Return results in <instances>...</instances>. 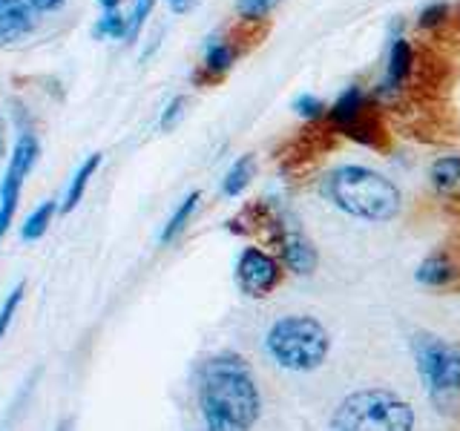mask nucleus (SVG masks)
Wrapping results in <instances>:
<instances>
[{
  "instance_id": "f257e3e1",
  "label": "nucleus",
  "mask_w": 460,
  "mask_h": 431,
  "mask_svg": "<svg viewBox=\"0 0 460 431\" xmlns=\"http://www.w3.org/2000/svg\"><path fill=\"white\" fill-rule=\"evenodd\" d=\"M199 409L208 431H253L262 397L251 365L239 354H219L201 365Z\"/></svg>"
},
{
  "instance_id": "f03ea898",
  "label": "nucleus",
  "mask_w": 460,
  "mask_h": 431,
  "mask_svg": "<svg viewBox=\"0 0 460 431\" xmlns=\"http://www.w3.org/2000/svg\"><path fill=\"white\" fill-rule=\"evenodd\" d=\"M323 193L342 213L371 224L392 222L402 205V196L394 181H388L380 172L359 164H345L331 170L323 181Z\"/></svg>"
},
{
  "instance_id": "7ed1b4c3",
  "label": "nucleus",
  "mask_w": 460,
  "mask_h": 431,
  "mask_svg": "<svg viewBox=\"0 0 460 431\" xmlns=\"http://www.w3.org/2000/svg\"><path fill=\"white\" fill-rule=\"evenodd\" d=\"M328 431H414V409L392 388H359L340 400Z\"/></svg>"
},
{
  "instance_id": "20e7f679",
  "label": "nucleus",
  "mask_w": 460,
  "mask_h": 431,
  "mask_svg": "<svg viewBox=\"0 0 460 431\" xmlns=\"http://www.w3.org/2000/svg\"><path fill=\"white\" fill-rule=\"evenodd\" d=\"M270 359L285 371L308 374L320 368L331 354V337L320 320L305 313H288L270 325L265 337Z\"/></svg>"
},
{
  "instance_id": "39448f33",
  "label": "nucleus",
  "mask_w": 460,
  "mask_h": 431,
  "mask_svg": "<svg viewBox=\"0 0 460 431\" xmlns=\"http://www.w3.org/2000/svg\"><path fill=\"white\" fill-rule=\"evenodd\" d=\"M417 374L426 383L431 402L440 411H449L460 400V345L443 339L431 330H420L411 339Z\"/></svg>"
},
{
  "instance_id": "423d86ee",
  "label": "nucleus",
  "mask_w": 460,
  "mask_h": 431,
  "mask_svg": "<svg viewBox=\"0 0 460 431\" xmlns=\"http://www.w3.org/2000/svg\"><path fill=\"white\" fill-rule=\"evenodd\" d=\"M40 155L38 138L32 133H23L14 144V153L9 158L6 176L0 181V239L6 236V230L14 222V213H18V201H21V190H23V179L29 176V170L35 167Z\"/></svg>"
},
{
  "instance_id": "0eeeda50",
  "label": "nucleus",
  "mask_w": 460,
  "mask_h": 431,
  "mask_svg": "<svg viewBox=\"0 0 460 431\" xmlns=\"http://www.w3.org/2000/svg\"><path fill=\"white\" fill-rule=\"evenodd\" d=\"M239 291L251 299H265L282 282V265L262 248H244L236 262Z\"/></svg>"
},
{
  "instance_id": "6e6552de",
  "label": "nucleus",
  "mask_w": 460,
  "mask_h": 431,
  "mask_svg": "<svg viewBox=\"0 0 460 431\" xmlns=\"http://www.w3.org/2000/svg\"><path fill=\"white\" fill-rule=\"evenodd\" d=\"M227 227H230V233L253 236L262 244H273V248L279 251L288 222L270 205H265V201H251L248 207H242L239 216H234V219L227 222Z\"/></svg>"
},
{
  "instance_id": "1a4fd4ad",
  "label": "nucleus",
  "mask_w": 460,
  "mask_h": 431,
  "mask_svg": "<svg viewBox=\"0 0 460 431\" xmlns=\"http://www.w3.org/2000/svg\"><path fill=\"white\" fill-rule=\"evenodd\" d=\"M414 279L431 291H460V242L431 251L417 268Z\"/></svg>"
},
{
  "instance_id": "9d476101",
  "label": "nucleus",
  "mask_w": 460,
  "mask_h": 431,
  "mask_svg": "<svg viewBox=\"0 0 460 431\" xmlns=\"http://www.w3.org/2000/svg\"><path fill=\"white\" fill-rule=\"evenodd\" d=\"M337 133L349 136L357 144H363V147H371V150L388 147V129L383 124V115L371 107V101H366V104L359 107L349 121H342L337 127Z\"/></svg>"
},
{
  "instance_id": "9b49d317",
  "label": "nucleus",
  "mask_w": 460,
  "mask_h": 431,
  "mask_svg": "<svg viewBox=\"0 0 460 431\" xmlns=\"http://www.w3.org/2000/svg\"><path fill=\"white\" fill-rule=\"evenodd\" d=\"M411 66H414V55H411L409 40L397 38V40L392 43V52H388V69H385V78L380 81L377 90H374V98H380V101L394 98L400 86L409 81Z\"/></svg>"
},
{
  "instance_id": "f8f14e48",
  "label": "nucleus",
  "mask_w": 460,
  "mask_h": 431,
  "mask_svg": "<svg viewBox=\"0 0 460 431\" xmlns=\"http://www.w3.org/2000/svg\"><path fill=\"white\" fill-rule=\"evenodd\" d=\"M279 256H282L285 268L291 273H299V277L302 273H314V268H316V248L302 230H296L291 224H288L285 236H282Z\"/></svg>"
},
{
  "instance_id": "ddd939ff",
  "label": "nucleus",
  "mask_w": 460,
  "mask_h": 431,
  "mask_svg": "<svg viewBox=\"0 0 460 431\" xmlns=\"http://www.w3.org/2000/svg\"><path fill=\"white\" fill-rule=\"evenodd\" d=\"M35 26V9L29 0H0V47L23 38Z\"/></svg>"
},
{
  "instance_id": "4468645a",
  "label": "nucleus",
  "mask_w": 460,
  "mask_h": 431,
  "mask_svg": "<svg viewBox=\"0 0 460 431\" xmlns=\"http://www.w3.org/2000/svg\"><path fill=\"white\" fill-rule=\"evenodd\" d=\"M429 181L440 198L460 201V155H440L429 170Z\"/></svg>"
},
{
  "instance_id": "2eb2a0df",
  "label": "nucleus",
  "mask_w": 460,
  "mask_h": 431,
  "mask_svg": "<svg viewBox=\"0 0 460 431\" xmlns=\"http://www.w3.org/2000/svg\"><path fill=\"white\" fill-rule=\"evenodd\" d=\"M234 61H236V47H234V43H227L222 38H213L208 43V52H205V75L210 81L222 78L225 72L234 66Z\"/></svg>"
},
{
  "instance_id": "dca6fc26",
  "label": "nucleus",
  "mask_w": 460,
  "mask_h": 431,
  "mask_svg": "<svg viewBox=\"0 0 460 431\" xmlns=\"http://www.w3.org/2000/svg\"><path fill=\"white\" fill-rule=\"evenodd\" d=\"M101 167V153H93L86 162L78 167V172L72 176L69 187H66V196H64V205H61V213H69L78 207V201L84 198L86 193V184H90V179L95 176V170Z\"/></svg>"
},
{
  "instance_id": "f3484780",
  "label": "nucleus",
  "mask_w": 460,
  "mask_h": 431,
  "mask_svg": "<svg viewBox=\"0 0 460 431\" xmlns=\"http://www.w3.org/2000/svg\"><path fill=\"white\" fill-rule=\"evenodd\" d=\"M256 176V158L251 153H244L242 158H236V164L227 170V176L222 181V193L225 196H239L244 193V187H248Z\"/></svg>"
},
{
  "instance_id": "a211bd4d",
  "label": "nucleus",
  "mask_w": 460,
  "mask_h": 431,
  "mask_svg": "<svg viewBox=\"0 0 460 431\" xmlns=\"http://www.w3.org/2000/svg\"><path fill=\"white\" fill-rule=\"evenodd\" d=\"M199 198H201V193L199 190H193L190 196H187L181 205L176 207V213L170 216V222L164 224V230H162V244H170L172 239H176L181 230L187 227V222H190V216L196 213V205H199Z\"/></svg>"
},
{
  "instance_id": "6ab92c4d",
  "label": "nucleus",
  "mask_w": 460,
  "mask_h": 431,
  "mask_svg": "<svg viewBox=\"0 0 460 431\" xmlns=\"http://www.w3.org/2000/svg\"><path fill=\"white\" fill-rule=\"evenodd\" d=\"M52 216H55V201H43L40 207H35L32 213H29V219H26L23 227H21L23 242H38L43 233H47V227H49V222H52Z\"/></svg>"
},
{
  "instance_id": "aec40b11",
  "label": "nucleus",
  "mask_w": 460,
  "mask_h": 431,
  "mask_svg": "<svg viewBox=\"0 0 460 431\" xmlns=\"http://www.w3.org/2000/svg\"><path fill=\"white\" fill-rule=\"evenodd\" d=\"M95 38H127V18L115 9V12H107L104 18H101L93 29Z\"/></svg>"
},
{
  "instance_id": "412c9836",
  "label": "nucleus",
  "mask_w": 460,
  "mask_h": 431,
  "mask_svg": "<svg viewBox=\"0 0 460 431\" xmlns=\"http://www.w3.org/2000/svg\"><path fill=\"white\" fill-rule=\"evenodd\" d=\"M23 282H18L9 291V296L4 299V305H0V339L6 337V330H9V325H12V316L18 313V305H21V299H23Z\"/></svg>"
},
{
  "instance_id": "4be33fe9",
  "label": "nucleus",
  "mask_w": 460,
  "mask_h": 431,
  "mask_svg": "<svg viewBox=\"0 0 460 431\" xmlns=\"http://www.w3.org/2000/svg\"><path fill=\"white\" fill-rule=\"evenodd\" d=\"M294 112L299 115V119H305V121H316L320 115L325 112V104L316 95H311V92H305V95H299L296 101H294Z\"/></svg>"
},
{
  "instance_id": "5701e85b",
  "label": "nucleus",
  "mask_w": 460,
  "mask_h": 431,
  "mask_svg": "<svg viewBox=\"0 0 460 431\" xmlns=\"http://www.w3.org/2000/svg\"><path fill=\"white\" fill-rule=\"evenodd\" d=\"M153 4H155V0H136L133 14L127 18V40H136V38H138V32H141L144 21H147V14H150Z\"/></svg>"
},
{
  "instance_id": "b1692460",
  "label": "nucleus",
  "mask_w": 460,
  "mask_h": 431,
  "mask_svg": "<svg viewBox=\"0 0 460 431\" xmlns=\"http://www.w3.org/2000/svg\"><path fill=\"white\" fill-rule=\"evenodd\" d=\"M277 4L279 0H236V12L248 21H259V18H265Z\"/></svg>"
},
{
  "instance_id": "393cba45",
  "label": "nucleus",
  "mask_w": 460,
  "mask_h": 431,
  "mask_svg": "<svg viewBox=\"0 0 460 431\" xmlns=\"http://www.w3.org/2000/svg\"><path fill=\"white\" fill-rule=\"evenodd\" d=\"M446 4H431V6H426L423 12H420V18H417V26L420 29H435V26H440L443 21H446Z\"/></svg>"
},
{
  "instance_id": "a878e982",
  "label": "nucleus",
  "mask_w": 460,
  "mask_h": 431,
  "mask_svg": "<svg viewBox=\"0 0 460 431\" xmlns=\"http://www.w3.org/2000/svg\"><path fill=\"white\" fill-rule=\"evenodd\" d=\"M184 107H187V98L184 95L172 98L170 104H167V110H164V115H162V129H172V127H176V121L184 115Z\"/></svg>"
},
{
  "instance_id": "bb28decb",
  "label": "nucleus",
  "mask_w": 460,
  "mask_h": 431,
  "mask_svg": "<svg viewBox=\"0 0 460 431\" xmlns=\"http://www.w3.org/2000/svg\"><path fill=\"white\" fill-rule=\"evenodd\" d=\"M29 4H32V9H38V12H52L61 6L64 0H29Z\"/></svg>"
},
{
  "instance_id": "cd10ccee",
  "label": "nucleus",
  "mask_w": 460,
  "mask_h": 431,
  "mask_svg": "<svg viewBox=\"0 0 460 431\" xmlns=\"http://www.w3.org/2000/svg\"><path fill=\"white\" fill-rule=\"evenodd\" d=\"M170 6H172V12H187L193 6V0H170Z\"/></svg>"
},
{
  "instance_id": "c85d7f7f",
  "label": "nucleus",
  "mask_w": 460,
  "mask_h": 431,
  "mask_svg": "<svg viewBox=\"0 0 460 431\" xmlns=\"http://www.w3.org/2000/svg\"><path fill=\"white\" fill-rule=\"evenodd\" d=\"M98 4L104 6L107 12H115V9H119V4H121V0H98Z\"/></svg>"
},
{
  "instance_id": "c756f323",
  "label": "nucleus",
  "mask_w": 460,
  "mask_h": 431,
  "mask_svg": "<svg viewBox=\"0 0 460 431\" xmlns=\"http://www.w3.org/2000/svg\"><path fill=\"white\" fill-rule=\"evenodd\" d=\"M58 431H72V420H61V426H58Z\"/></svg>"
},
{
  "instance_id": "7c9ffc66",
  "label": "nucleus",
  "mask_w": 460,
  "mask_h": 431,
  "mask_svg": "<svg viewBox=\"0 0 460 431\" xmlns=\"http://www.w3.org/2000/svg\"><path fill=\"white\" fill-rule=\"evenodd\" d=\"M0 155H4V136H0Z\"/></svg>"
}]
</instances>
